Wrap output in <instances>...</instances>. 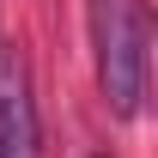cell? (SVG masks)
Returning <instances> with one entry per match:
<instances>
[{
  "mask_svg": "<svg viewBox=\"0 0 158 158\" xmlns=\"http://www.w3.org/2000/svg\"><path fill=\"white\" fill-rule=\"evenodd\" d=\"M98 85L116 116H134L146 91V6L98 0Z\"/></svg>",
  "mask_w": 158,
  "mask_h": 158,
  "instance_id": "6da1fadb",
  "label": "cell"
},
{
  "mask_svg": "<svg viewBox=\"0 0 158 158\" xmlns=\"http://www.w3.org/2000/svg\"><path fill=\"white\" fill-rule=\"evenodd\" d=\"M43 128L31 103V73L12 49H0V158H37Z\"/></svg>",
  "mask_w": 158,
  "mask_h": 158,
  "instance_id": "7a4b0ae2",
  "label": "cell"
}]
</instances>
